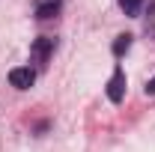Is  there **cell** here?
Listing matches in <instances>:
<instances>
[{
  "label": "cell",
  "instance_id": "6",
  "mask_svg": "<svg viewBox=\"0 0 155 152\" xmlns=\"http://www.w3.org/2000/svg\"><path fill=\"white\" fill-rule=\"evenodd\" d=\"M140 3H143V0H119V6H122L125 15H137V12H140Z\"/></svg>",
  "mask_w": 155,
  "mask_h": 152
},
{
  "label": "cell",
  "instance_id": "2",
  "mask_svg": "<svg viewBox=\"0 0 155 152\" xmlns=\"http://www.w3.org/2000/svg\"><path fill=\"white\" fill-rule=\"evenodd\" d=\"M33 81H36V72H33L30 66H18V69L9 72V84H12L15 90H30Z\"/></svg>",
  "mask_w": 155,
  "mask_h": 152
},
{
  "label": "cell",
  "instance_id": "3",
  "mask_svg": "<svg viewBox=\"0 0 155 152\" xmlns=\"http://www.w3.org/2000/svg\"><path fill=\"white\" fill-rule=\"evenodd\" d=\"M54 45H57V42L51 36H39L36 42H33V48H30V57L36 60V63H48V57L54 54Z\"/></svg>",
  "mask_w": 155,
  "mask_h": 152
},
{
  "label": "cell",
  "instance_id": "4",
  "mask_svg": "<svg viewBox=\"0 0 155 152\" xmlns=\"http://www.w3.org/2000/svg\"><path fill=\"white\" fill-rule=\"evenodd\" d=\"M60 3H63V0H36V18H51V15H57Z\"/></svg>",
  "mask_w": 155,
  "mask_h": 152
},
{
  "label": "cell",
  "instance_id": "5",
  "mask_svg": "<svg viewBox=\"0 0 155 152\" xmlns=\"http://www.w3.org/2000/svg\"><path fill=\"white\" fill-rule=\"evenodd\" d=\"M128 48H131V36H128V33L116 36V42H114V54H116V57H122V54H125Z\"/></svg>",
  "mask_w": 155,
  "mask_h": 152
},
{
  "label": "cell",
  "instance_id": "7",
  "mask_svg": "<svg viewBox=\"0 0 155 152\" xmlns=\"http://www.w3.org/2000/svg\"><path fill=\"white\" fill-rule=\"evenodd\" d=\"M146 93L155 95V78H149V81H146Z\"/></svg>",
  "mask_w": 155,
  "mask_h": 152
},
{
  "label": "cell",
  "instance_id": "1",
  "mask_svg": "<svg viewBox=\"0 0 155 152\" xmlns=\"http://www.w3.org/2000/svg\"><path fill=\"white\" fill-rule=\"evenodd\" d=\"M107 98H110L114 104H119V101L125 98V72H122V66H116L110 81H107Z\"/></svg>",
  "mask_w": 155,
  "mask_h": 152
}]
</instances>
